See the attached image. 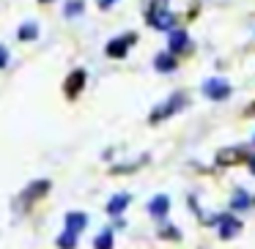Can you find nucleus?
<instances>
[{
	"mask_svg": "<svg viewBox=\"0 0 255 249\" xmlns=\"http://www.w3.org/2000/svg\"><path fill=\"white\" fill-rule=\"evenodd\" d=\"M203 93L209 96V99H214V101H222L228 93H231V88H228L222 80H209V83L203 85Z\"/></svg>",
	"mask_w": 255,
	"mask_h": 249,
	"instance_id": "obj_1",
	"label": "nucleus"
},
{
	"mask_svg": "<svg viewBox=\"0 0 255 249\" xmlns=\"http://www.w3.org/2000/svg\"><path fill=\"white\" fill-rule=\"evenodd\" d=\"M132 41H134V36H124L121 41H110V44H107V55L124 58V55H127V47L132 44Z\"/></svg>",
	"mask_w": 255,
	"mask_h": 249,
	"instance_id": "obj_2",
	"label": "nucleus"
},
{
	"mask_svg": "<svg viewBox=\"0 0 255 249\" xmlns=\"http://www.w3.org/2000/svg\"><path fill=\"white\" fill-rule=\"evenodd\" d=\"M151 25H154V28L167 30L173 25V14L170 11H154V14H151Z\"/></svg>",
	"mask_w": 255,
	"mask_h": 249,
	"instance_id": "obj_3",
	"label": "nucleus"
},
{
	"mask_svg": "<svg viewBox=\"0 0 255 249\" xmlns=\"http://www.w3.org/2000/svg\"><path fill=\"white\" fill-rule=\"evenodd\" d=\"M239 230H242V225H239V222L233 219V216H228V214H225V219H222V236H225V238H233Z\"/></svg>",
	"mask_w": 255,
	"mask_h": 249,
	"instance_id": "obj_4",
	"label": "nucleus"
},
{
	"mask_svg": "<svg viewBox=\"0 0 255 249\" xmlns=\"http://www.w3.org/2000/svg\"><path fill=\"white\" fill-rule=\"evenodd\" d=\"M167 205H170V203H167V197L162 194V197H154V200H151L148 211H151L154 216H165V214H167Z\"/></svg>",
	"mask_w": 255,
	"mask_h": 249,
	"instance_id": "obj_5",
	"label": "nucleus"
},
{
	"mask_svg": "<svg viewBox=\"0 0 255 249\" xmlns=\"http://www.w3.org/2000/svg\"><path fill=\"white\" fill-rule=\"evenodd\" d=\"M66 227H69V233H74V236H77V233L85 227V216L83 214H69L66 216Z\"/></svg>",
	"mask_w": 255,
	"mask_h": 249,
	"instance_id": "obj_6",
	"label": "nucleus"
},
{
	"mask_svg": "<svg viewBox=\"0 0 255 249\" xmlns=\"http://www.w3.org/2000/svg\"><path fill=\"white\" fill-rule=\"evenodd\" d=\"M83 80H85V72H74V77H69L66 93H69V96H77V90L83 88Z\"/></svg>",
	"mask_w": 255,
	"mask_h": 249,
	"instance_id": "obj_7",
	"label": "nucleus"
},
{
	"mask_svg": "<svg viewBox=\"0 0 255 249\" xmlns=\"http://www.w3.org/2000/svg\"><path fill=\"white\" fill-rule=\"evenodd\" d=\"M127 203H129V197H127V194H118V197H113V200H110L107 211H110V214L116 216V214H121V211L127 208Z\"/></svg>",
	"mask_w": 255,
	"mask_h": 249,
	"instance_id": "obj_8",
	"label": "nucleus"
},
{
	"mask_svg": "<svg viewBox=\"0 0 255 249\" xmlns=\"http://www.w3.org/2000/svg\"><path fill=\"white\" fill-rule=\"evenodd\" d=\"M36 33H39L36 22H28V25H22V28H19V39H22V41H33Z\"/></svg>",
	"mask_w": 255,
	"mask_h": 249,
	"instance_id": "obj_9",
	"label": "nucleus"
},
{
	"mask_svg": "<svg viewBox=\"0 0 255 249\" xmlns=\"http://www.w3.org/2000/svg\"><path fill=\"white\" fill-rule=\"evenodd\" d=\"M187 44H189V41H187V33H173V36H170V50H173V52L184 50Z\"/></svg>",
	"mask_w": 255,
	"mask_h": 249,
	"instance_id": "obj_10",
	"label": "nucleus"
},
{
	"mask_svg": "<svg viewBox=\"0 0 255 249\" xmlns=\"http://www.w3.org/2000/svg\"><path fill=\"white\" fill-rule=\"evenodd\" d=\"M156 69H159V72H173V69H176V61H173L170 55H159L156 58Z\"/></svg>",
	"mask_w": 255,
	"mask_h": 249,
	"instance_id": "obj_11",
	"label": "nucleus"
},
{
	"mask_svg": "<svg viewBox=\"0 0 255 249\" xmlns=\"http://www.w3.org/2000/svg\"><path fill=\"white\" fill-rule=\"evenodd\" d=\"M94 247H96V249H113V233H110V230H105L99 238H96Z\"/></svg>",
	"mask_w": 255,
	"mask_h": 249,
	"instance_id": "obj_12",
	"label": "nucleus"
},
{
	"mask_svg": "<svg viewBox=\"0 0 255 249\" xmlns=\"http://www.w3.org/2000/svg\"><path fill=\"white\" fill-rule=\"evenodd\" d=\"M74 244H77V236H74V233H63V238L58 241V247H63V249H74Z\"/></svg>",
	"mask_w": 255,
	"mask_h": 249,
	"instance_id": "obj_13",
	"label": "nucleus"
},
{
	"mask_svg": "<svg viewBox=\"0 0 255 249\" xmlns=\"http://www.w3.org/2000/svg\"><path fill=\"white\" fill-rule=\"evenodd\" d=\"M247 205H250L247 194H236V197H233V208H247Z\"/></svg>",
	"mask_w": 255,
	"mask_h": 249,
	"instance_id": "obj_14",
	"label": "nucleus"
},
{
	"mask_svg": "<svg viewBox=\"0 0 255 249\" xmlns=\"http://www.w3.org/2000/svg\"><path fill=\"white\" fill-rule=\"evenodd\" d=\"M80 11H83V3H80V0H74V3L66 6V14H80Z\"/></svg>",
	"mask_w": 255,
	"mask_h": 249,
	"instance_id": "obj_15",
	"label": "nucleus"
},
{
	"mask_svg": "<svg viewBox=\"0 0 255 249\" xmlns=\"http://www.w3.org/2000/svg\"><path fill=\"white\" fill-rule=\"evenodd\" d=\"M6 63H8V50H6L3 44H0V69L6 66Z\"/></svg>",
	"mask_w": 255,
	"mask_h": 249,
	"instance_id": "obj_16",
	"label": "nucleus"
},
{
	"mask_svg": "<svg viewBox=\"0 0 255 249\" xmlns=\"http://www.w3.org/2000/svg\"><path fill=\"white\" fill-rule=\"evenodd\" d=\"M113 3H116V0H99V6H102V8H110Z\"/></svg>",
	"mask_w": 255,
	"mask_h": 249,
	"instance_id": "obj_17",
	"label": "nucleus"
},
{
	"mask_svg": "<svg viewBox=\"0 0 255 249\" xmlns=\"http://www.w3.org/2000/svg\"><path fill=\"white\" fill-rule=\"evenodd\" d=\"M41 3H47V0H41Z\"/></svg>",
	"mask_w": 255,
	"mask_h": 249,
	"instance_id": "obj_18",
	"label": "nucleus"
}]
</instances>
